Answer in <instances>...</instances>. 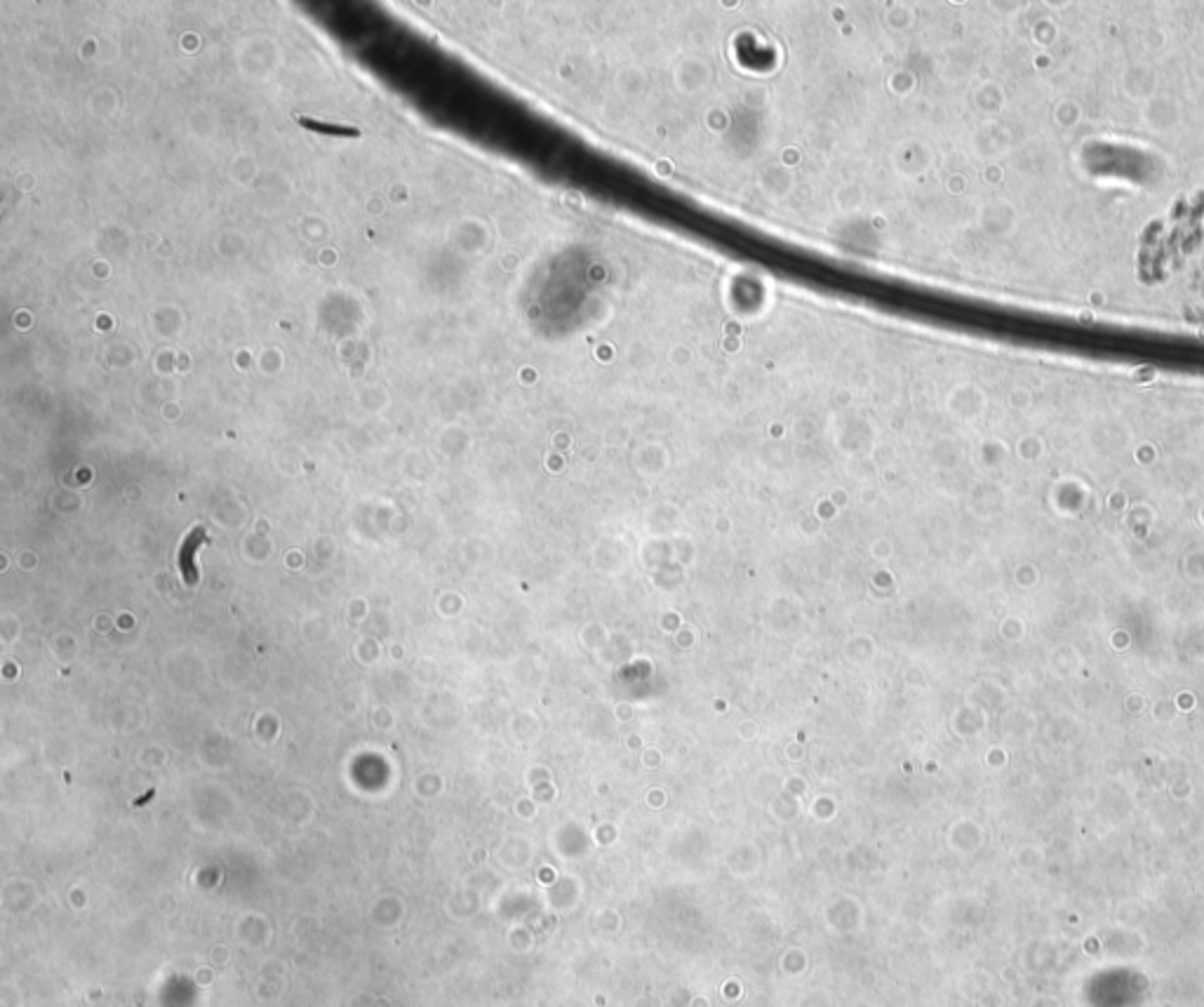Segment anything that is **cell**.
I'll list each match as a JSON object with an SVG mask.
<instances>
[{"label": "cell", "instance_id": "6da1fadb", "mask_svg": "<svg viewBox=\"0 0 1204 1007\" xmlns=\"http://www.w3.org/2000/svg\"><path fill=\"white\" fill-rule=\"evenodd\" d=\"M295 120L302 128L313 130V132H322V135H330V137H360L362 132L358 128H353V125H342V123H325V120H315L309 116H302V113H295Z\"/></svg>", "mask_w": 1204, "mask_h": 1007}]
</instances>
